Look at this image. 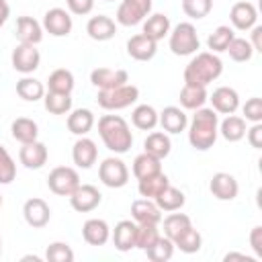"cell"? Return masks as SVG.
Instances as JSON below:
<instances>
[{
    "mask_svg": "<svg viewBox=\"0 0 262 262\" xmlns=\"http://www.w3.org/2000/svg\"><path fill=\"white\" fill-rule=\"evenodd\" d=\"M217 133H219V119L217 113L213 108H196V113L192 115L190 127H188V141L194 149L205 151L209 147H213V143L217 141Z\"/></svg>",
    "mask_w": 262,
    "mask_h": 262,
    "instance_id": "6da1fadb",
    "label": "cell"
},
{
    "mask_svg": "<svg viewBox=\"0 0 262 262\" xmlns=\"http://www.w3.org/2000/svg\"><path fill=\"white\" fill-rule=\"evenodd\" d=\"M98 133L106 149L115 154H127L133 145V135L127 121L119 115H102L98 119Z\"/></svg>",
    "mask_w": 262,
    "mask_h": 262,
    "instance_id": "7a4b0ae2",
    "label": "cell"
},
{
    "mask_svg": "<svg viewBox=\"0 0 262 262\" xmlns=\"http://www.w3.org/2000/svg\"><path fill=\"white\" fill-rule=\"evenodd\" d=\"M221 72H223V61L213 51H201L184 68V84L207 88L213 80L221 76Z\"/></svg>",
    "mask_w": 262,
    "mask_h": 262,
    "instance_id": "3957f363",
    "label": "cell"
},
{
    "mask_svg": "<svg viewBox=\"0 0 262 262\" xmlns=\"http://www.w3.org/2000/svg\"><path fill=\"white\" fill-rule=\"evenodd\" d=\"M137 98H139V88L133 86V84H123V86H117V88H111V90H98V96H96L98 104L104 111L127 108Z\"/></svg>",
    "mask_w": 262,
    "mask_h": 262,
    "instance_id": "277c9868",
    "label": "cell"
},
{
    "mask_svg": "<svg viewBox=\"0 0 262 262\" xmlns=\"http://www.w3.org/2000/svg\"><path fill=\"white\" fill-rule=\"evenodd\" d=\"M199 47L201 41L192 23H178L170 33V49L174 55H192Z\"/></svg>",
    "mask_w": 262,
    "mask_h": 262,
    "instance_id": "5b68a950",
    "label": "cell"
},
{
    "mask_svg": "<svg viewBox=\"0 0 262 262\" xmlns=\"http://www.w3.org/2000/svg\"><path fill=\"white\" fill-rule=\"evenodd\" d=\"M47 186L53 194H59V196H70L78 186H80V176L74 168L70 166H57L49 172V178H47Z\"/></svg>",
    "mask_w": 262,
    "mask_h": 262,
    "instance_id": "8992f818",
    "label": "cell"
},
{
    "mask_svg": "<svg viewBox=\"0 0 262 262\" xmlns=\"http://www.w3.org/2000/svg\"><path fill=\"white\" fill-rule=\"evenodd\" d=\"M98 178L108 188H123L129 180V170L123 160L119 158H106L98 166Z\"/></svg>",
    "mask_w": 262,
    "mask_h": 262,
    "instance_id": "52a82bcc",
    "label": "cell"
},
{
    "mask_svg": "<svg viewBox=\"0 0 262 262\" xmlns=\"http://www.w3.org/2000/svg\"><path fill=\"white\" fill-rule=\"evenodd\" d=\"M149 12H151V0H123L117 8V23L123 27H135Z\"/></svg>",
    "mask_w": 262,
    "mask_h": 262,
    "instance_id": "ba28073f",
    "label": "cell"
},
{
    "mask_svg": "<svg viewBox=\"0 0 262 262\" xmlns=\"http://www.w3.org/2000/svg\"><path fill=\"white\" fill-rule=\"evenodd\" d=\"M10 61H12V68H14L16 72H20V74H31V72H35V70L39 68V63H41V53H39V49H37L35 45L20 43V45L14 47Z\"/></svg>",
    "mask_w": 262,
    "mask_h": 262,
    "instance_id": "9c48e42d",
    "label": "cell"
},
{
    "mask_svg": "<svg viewBox=\"0 0 262 262\" xmlns=\"http://www.w3.org/2000/svg\"><path fill=\"white\" fill-rule=\"evenodd\" d=\"M102 201V194L96 186L92 184H80L72 194H70V205L78 213H88L94 211Z\"/></svg>",
    "mask_w": 262,
    "mask_h": 262,
    "instance_id": "30bf717a",
    "label": "cell"
},
{
    "mask_svg": "<svg viewBox=\"0 0 262 262\" xmlns=\"http://www.w3.org/2000/svg\"><path fill=\"white\" fill-rule=\"evenodd\" d=\"M72 16L63 8H49L43 16V29L53 37H66L72 33Z\"/></svg>",
    "mask_w": 262,
    "mask_h": 262,
    "instance_id": "8fae6325",
    "label": "cell"
},
{
    "mask_svg": "<svg viewBox=\"0 0 262 262\" xmlns=\"http://www.w3.org/2000/svg\"><path fill=\"white\" fill-rule=\"evenodd\" d=\"M23 215H25V221H27L31 227L41 229V227H45V225L49 223V219H51V209H49V205H47L43 199L33 196V199H29V201L23 205Z\"/></svg>",
    "mask_w": 262,
    "mask_h": 262,
    "instance_id": "7c38bea8",
    "label": "cell"
},
{
    "mask_svg": "<svg viewBox=\"0 0 262 262\" xmlns=\"http://www.w3.org/2000/svg\"><path fill=\"white\" fill-rule=\"evenodd\" d=\"M90 82L98 90H111L117 86H123L129 82L127 70H111V68H96L90 74Z\"/></svg>",
    "mask_w": 262,
    "mask_h": 262,
    "instance_id": "4fadbf2b",
    "label": "cell"
},
{
    "mask_svg": "<svg viewBox=\"0 0 262 262\" xmlns=\"http://www.w3.org/2000/svg\"><path fill=\"white\" fill-rule=\"evenodd\" d=\"M209 190L219 201H233L237 196V192H239V184L231 174L217 172V174H213V178L209 182Z\"/></svg>",
    "mask_w": 262,
    "mask_h": 262,
    "instance_id": "5bb4252c",
    "label": "cell"
},
{
    "mask_svg": "<svg viewBox=\"0 0 262 262\" xmlns=\"http://www.w3.org/2000/svg\"><path fill=\"white\" fill-rule=\"evenodd\" d=\"M229 20L235 29L239 31H250L252 27H256V20H258V12L254 8L252 2L248 0H242V2H235L229 10Z\"/></svg>",
    "mask_w": 262,
    "mask_h": 262,
    "instance_id": "9a60e30c",
    "label": "cell"
},
{
    "mask_svg": "<svg viewBox=\"0 0 262 262\" xmlns=\"http://www.w3.org/2000/svg\"><path fill=\"white\" fill-rule=\"evenodd\" d=\"M18 160L29 170L43 168L45 162H47V147H45V143H41L37 139L35 141H29V143H23V147L18 151Z\"/></svg>",
    "mask_w": 262,
    "mask_h": 262,
    "instance_id": "2e32d148",
    "label": "cell"
},
{
    "mask_svg": "<svg viewBox=\"0 0 262 262\" xmlns=\"http://www.w3.org/2000/svg\"><path fill=\"white\" fill-rule=\"evenodd\" d=\"M156 51H158V43L143 33L133 35L127 41V53H129V57H133L137 61H149L156 55Z\"/></svg>",
    "mask_w": 262,
    "mask_h": 262,
    "instance_id": "e0dca14e",
    "label": "cell"
},
{
    "mask_svg": "<svg viewBox=\"0 0 262 262\" xmlns=\"http://www.w3.org/2000/svg\"><path fill=\"white\" fill-rule=\"evenodd\" d=\"M209 100L213 104V111L215 113H221V115H231L239 106V96L229 86H219L217 90H213V94H211Z\"/></svg>",
    "mask_w": 262,
    "mask_h": 262,
    "instance_id": "ac0fdd59",
    "label": "cell"
},
{
    "mask_svg": "<svg viewBox=\"0 0 262 262\" xmlns=\"http://www.w3.org/2000/svg\"><path fill=\"white\" fill-rule=\"evenodd\" d=\"M96 158H98L96 143H94L92 139H88V137L82 135V137L74 143V147H72V160H74V164H76L78 168L88 170V168H92V164L96 162Z\"/></svg>",
    "mask_w": 262,
    "mask_h": 262,
    "instance_id": "d6986e66",
    "label": "cell"
},
{
    "mask_svg": "<svg viewBox=\"0 0 262 262\" xmlns=\"http://www.w3.org/2000/svg\"><path fill=\"white\" fill-rule=\"evenodd\" d=\"M131 217L135 219V223H147V225H158L162 221V213L160 207L156 203H151L149 199H137L131 205Z\"/></svg>",
    "mask_w": 262,
    "mask_h": 262,
    "instance_id": "ffe728a7",
    "label": "cell"
},
{
    "mask_svg": "<svg viewBox=\"0 0 262 262\" xmlns=\"http://www.w3.org/2000/svg\"><path fill=\"white\" fill-rule=\"evenodd\" d=\"M135 235H137V223L131 219H123L115 225L113 244L119 252H129L131 248H135Z\"/></svg>",
    "mask_w": 262,
    "mask_h": 262,
    "instance_id": "44dd1931",
    "label": "cell"
},
{
    "mask_svg": "<svg viewBox=\"0 0 262 262\" xmlns=\"http://www.w3.org/2000/svg\"><path fill=\"white\" fill-rule=\"evenodd\" d=\"M16 39L20 43L37 45L43 39V25H39L33 16H18L16 18Z\"/></svg>",
    "mask_w": 262,
    "mask_h": 262,
    "instance_id": "7402d4cb",
    "label": "cell"
},
{
    "mask_svg": "<svg viewBox=\"0 0 262 262\" xmlns=\"http://www.w3.org/2000/svg\"><path fill=\"white\" fill-rule=\"evenodd\" d=\"M82 237L90 246H104L111 237V227L104 219H88L82 225Z\"/></svg>",
    "mask_w": 262,
    "mask_h": 262,
    "instance_id": "603a6c76",
    "label": "cell"
},
{
    "mask_svg": "<svg viewBox=\"0 0 262 262\" xmlns=\"http://www.w3.org/2000/svg\"><path fill=\"white\" fill-rule=\"evenodd\" d=\"M86 33L90 39L94 41H108L115 37L117 33V25L111 16H104V14H98V16H92L86 25Z\"/></svg>",
    "mask_w": 262,
    "mask_h": 262,
    "instance_id": "cb8c5ba5",
    "label": "cell"
},
{
    "mask_svg": "<svg viewBox=\"0 0 262 262\" xmlns=\"http://www.w3.org/2000/svg\"><path fill=\"white\" fill-rule=\"evenodd\" d=\"M158 123L162 125V129L166 133H180V131L186 129L188 119H186V115L180 106H166L158 115Z\"/></svg>",
    "mask_w": 262,
    "mask_h": 262,
    "instance_id": "d4e9b609",
    "label": "cell"
},
{
    "mask_svg": "<svg viewBox=\"0 0 262 262\" xmlns=\"http://www.w3.org/2000/svg\"><path fill=\"white\" fill-rule=\"evenodd\" d=\"M94 125V115L90 108H76L68 115V129L74 135H86Z\"/></svg>",
    "mask_w": 262,
    "mask_h": 262,
    "instance_id": "484cf974",
    "label": "cell"
},
{
    "mask_svg": "<svg viewBox=\"0 0 262 262\" xmlns=\"http://www.w3.org/2000/svg\"><path fill=\"white\" fill-rule=\"evenodd\" d=\"M219 133L223 135V139H227L231 143L244 139V135H246V119L244 117H235L233 113L227 115L219 125Z\"/></svg>",
    "mask_w": 262,
    "mask_h": 262,
    "instance_id": "4316f807",
    "label": "cell"
},
{
    "mask_svg": "<svg viewBox=\"0 0 262 262\" xmlns=\"http://www.w3.org/2000/svg\"><path fill=\"white\" fill-rule=\"evenodd\" d=\"M160 162H162V160H158L156 156H151V154H147V151L139 154V156L133 160V176H135L137 180H141V178H147V176H154V174L162 172V164H160Z\"/></svg>",
    "mask_w": 262,
    "mask_h": 262,
    "instance_id": "83f0119b",
    "label": "cell"
},
{
    "mask_svg": "<svg viewBox=\"0 0 262 262\" xmlns=\"http://www.w3.org/2000/svg\"><path fill=\"white\" fill-rule=\"evenodd\" d=\"M156 205L160 207V211H178L184 203H186V196H184V192L180 190V188H176V186H166L156 199Z\"/></svg>",
    "mask_w": 262,
    "mask_h": 262,
    "instance_id": "f1b7e54d",
    "label": "cell"
},
{
    "mask_svg": "<svg viewBox=\"0 0 262 262\" xmlns=\"http://www.w3.org/2000/svg\"><path fill=\"white\" fill-rule=\"evenodd\" d=\"M10 133L16 141L20 143H29V141H35L37 135H39V127L33 119H27V117H18L12 121L10 125Z\"/></svg>",
    "mask_w": 262,
    "mask_h": 262,
    "instance_id": "f546056e",
    "label": "cell"
},
{
    "mask_svg": "<svg viewBox=\"0 0 262 262\" xmlns=\"http://www.w3.org/2000/svg\"><path fill=\"white\" fill-rule=\"evenodd\" d=\"M143 35H147L149 39H154L156 43L160 41V39H164L168 33H170V18L166 16V14H151V16H147V20L143 23V31H141Z\"/></svg>",
    "mask_w": 262,
    "mask_h": 262,
    "instance_id": "4dcf8cb0",
    "label": "cell"
},
{
    "mask_svg": "<svg viewBox=\"0 0 262 262\" xmlns=\"http://www.w3.org/2000/svg\"><path fill=\"white\" fill-rule=\"evenodd\" d=\"M207 102V88L205 86H194V84H184L180 90V104L184 108L196 111Z\"/></svg>",
    "mask_w": 262,
    "mask_h": 262,
    "instance_id": "1f68e13d",
    "label": "cell"
},
{
    "mask_svg": "<svg viewBox=\"0 0 262 262\" xmlns=\"http://www.w3.org/2000/svg\"><path fill=\"white\" fill-rule=\"evenodd\" d=\"M143 147H145L147 154L156 156L158 160H164V158L170 154L172 143H170V137H168L166 133H162V131H154V133H149V135L145 137Z\"/></svg>",
    "mask_w": 262,
    "mask_h": 262,
    "instance_id": "d6a6232c",
    "label": "cell"
},
{
    "mask_svg": "<svg viewBox=\"0 0 262 262\" xmlns=\"http://www.w3.org/2000/svg\"><path fill=\"white\" fill-rule=\"evenodd\" d=\"M168 184H170L168 176H166L164 172H158V174H154V176L141 178L139 184H137V190H139V194H141L143 199H156Z\"/></svg>",
    "mask_w": 262,
    "mask_h": 262,
    "instance_id": "836d02e7",
    "label": "cell"
},
{
    "mask_svg": "<svg viewBox=\"0 0 262 262\" xmlns=\"http://www.w3.org/2000/svg\"><path fill=\"white\" fill-rule=\"evenodd\" d=\"M16 94L23 100H27V102H35V100H39V98L45 96V86H43V82L25 76V78H20L16 82Z\"/></svg>",
    "mask_w": 262,
    "mask_h": 262,
    "instance_id": "e575fe53",
    "label": "cell"
},
{
    "mask_svg": "<svg viewBox=\"0 0 262 262\" xmlns=\"http://www.w3.org/2000/svg\"><path fill=\"white\" fill-rule=\"evenodd\" d=\"M131 123L141 131H151L158 125V113L151 104H139L131 113Z\"/></svg>",
    "mask_w": 262,
    "mask_h": 262,
    "instance_id": "d590c367",
    "label": "cell"
},
{
    "mask_svg": "<svg viewBox=\"0 0 262 262\" xmlns=\"http://www.w3.org/2000/svg\"><path fill=\"white\" fill-rule=\"evenodd\" d=\"M47 88H49V92L72 94V90H74V74L70 70H66V68H59V70L51 72Z\"/></svg>",
    "mask_w": 262,
    "mask_h": 262,
    "instance_id": "8d00e7d4",
    "label": "cell"
},
{
    "mask_svg": "<svg viewBox=\"0 0 262 262\" xmlns=\"http://www.w3.org/2000/svg\"><path fill=\"white\" fill-rule=\"evenodd\" d=\"M188 227H192V223H190V217L184 215V213H172V211H170V215L164 219V235L170 237L172 242H174L182 231H186Z\"/></svg>",
    "mask_w": 262,
    "mask_h": 262,
    "instance_id": "74e56055",
    "label": "cell"
},
{
    "mask_svg": "<svg viewBox=\"0 0 262 262\" xmlns=\"http://www.w3.org/2000/svg\"><path fill=\"white\" fill-rule=\"evenodd\" d=\"M145 254H147V258H149L151 262H166V260H170L172 254H174V242H172L170 237H166V235H160V237L145 250Z\"/></svg>",
    "mask_w": 262,
    "mask_h": 262,
    "instance_id": "f35d334b",
    "label": "cell"
},
{
    "mask_svg": "<svg viewBox=\"0 0 262 262\" xmlns=\"http://www.w3.org/2000/svg\"><path fill=\"white\" fill-rule=\"evenodd\" d=\"M233 37H235V35H233V29L221 25V27H217V29L209 35V39H207V47H209L213 53H221V51L227 49V45L231 43Z\"/></svg>",
    "mask_w": 262,
    "mask_h": 262,
    "instance_id": "ab89813d",
    "label": "cell"
},
{
    "mask_svg": "<svg viewBox=\"0 0 262 262\" xmlns=\"http://www.w3.org/2000/svg\"><path fill=\"white\" fill-rule=\"evenodd\" d=\"M43 104L51 115H66L72 111V96L61 92H47Z\"/></svg>",
    "mask_w": 262,
    "mask_h": 262,
    "instance_id": "60d3db41",
    "label": "cell"
},
{
    "mask_svg": "<svg viewBox=\"0 0 262 262\" xmlns=\"http://www.w3.org/2000/svg\"><path fill=\"white\" fill-rule=\"evenodd\" d=\"M174 246L180 248L184 254H194V252L201 250V246H203V237H201V233H199L194 227H188L186 231H182V233L174 239Z\"/></svg>",
    "mask_w": 262,
    "mask_h": 262,
    "instance_id": "b9f144b4",
    "label": "cell"
},
{
    "mask_svg": "<svg viewBox=\"0 0 262 262\" xmlns=\"http://www.w3.org/2000/svg\"><path fill=\"white\" fill-rule=\"evenodd\" d=\"M225 51H229V57H231L233 61H237V63L250 61L252 55H254V47H252L250 41L244 39V37H233Z\"/></svg>",
    "mask_w": 262,
    "mask_h": 262,
    "instance_id": "7bdbcfd3",
    "label": "cell"
},
{
    "mask_svg": "<svg viewBox=\"0 0 262 262\" xmlns=\"http://www.w3.org/2000/svg\"><path fill=\"white\" fill-rule=\"evenodd\" d=\"M160 237L158 225H147V223H137V235H135V248L147 250L156 239Z\"/></svg>",
    "mask_w": 262,
    "mask_h": 262,
    "instance_id": "ee69618b",
    "label": "cell"
},
{
    "mask_svg": "<svg viewBox=\"0 0 262 262\" xmlns=\"http://www.w3.org/2000/svg\"><path fill=\"white\" fill-rule=\"evenodd\" d=\"M45 258L49 262H72L74 260V252L66 242H53V244L47 246Z\"/></svg>",
    "mask_w": 262,
    "mask_h": 262,
    "instance_id": "f6af8a7d",
    "label": "cell"
},
{
    "mask_svg": "<svg viewBox=\"0 0 262 262\" xmlns=\"http://www.w3.org/2000/svg\"><path fill=\"white\" fill-rule=\"evenodd\" d=\"M213 8V0H182V10L190 18H205Z\"/></svg>",
    "mask_w": 262,
    "mask_h": 262,
    "instance_id": "bcb514c9",
    "label": "cell"
},
{
    "mask_svg": "<svg viewBox=\"0 0 262 262\" xmlns=\"http://www.w3.org/2000/svg\"><path fill=\"white\" fill-rule=\"evenodd\" d=\"M14 176H16V164L8 154V149L0 145V184H10Z\"/></svg>",
    "mask_w": 262,
    "mask_h": 262,
    "instance_id": "7dc6e473",
    "label": "cell"
},
{
    "mask_svg": "<svg viewBox=\"0 0 262 262\" xmlns=\"http://www.w3.org/2000/svg\"><path fill=\"white\" fill-rule=\"evenodd\" d=\"M244 115H246V121H252V123H260L262 121V98L254 96L250 100H246L244 104Z\"/></svg>",
    "mask_w": 262,
    "mask_h": 262,
    "instance_id": "c3c4849f",
    "label": "cell"
},
{
    "mask_svg": "<svg viewBox=\"0 0 262 262\" xmlns=\"http://www.w3.org/2000/svg\"><path fill=\"white\" fill-rule=\"evenodd\" d=\"M68 2V8L70 12L74 14H88L92 8H94V0H66Z\"/></svg>",
    "mask_w": 262,
    "mask_h": 262,
    "instance_id": "681fc988",
    "label": "cell"
},
{
    "mask_svg": "<svg viewBox=\"0 0 262 262\" xmlns=\"http://www.w3.org/2000/svg\"><path fill=\"white\" fill-rule=\"evenodd\" d=\"M246 133H248V143L254 149H260L262 147V125L260 123H254L250 129H246Z\"/></svg>",
    "mask_w": 262,
    "mask_h": 262,
    "instance_id": "f907efd6",
    "label": "cell"
},
{
    "mask_svg": "<svg viewBox=\"0 0 262 262\" xmlns=\"http://www.w3.org/2000/svg\"><path fill=\"white\" fill-rule=\"evenodd\" d=\"M250 246L254 250V254L258 258H262V227L256 225L252 231H250Z\"/></svg>",
    "mask_w": 262,
    "mask_h": 262,
    "instance_id": "816d5d0a",
    "label": "cell"
},
{
    "mask_svg": "<svg viewBox=\"0 0 262 262\" xmlns=\"http://www.w3.org/2000/svg\"><path fill=\"white\" fill-rule=\"evenodd\" d=\"M250 45L254 51H262V27H252V41Z\"/></svg>",
    "mask_w": 262,
    "mask_h": 262,
    "instance_id": "f5cc1de1",
    "label": "cell"
},
{
    "mask_svg": "<svg viewBox=\"0 0 262 262\" xmlns=\"http://www.w3.org/2000/svg\"><path fill=\"white\" fill-rule=\"evenodd\" d=\"M8 16H10V6L6 0H0V27L8 20Z\"/></svg>",
    "mask_w": 262,
    "mask_h": 262,
    "instance_id": "db71d44e",
    "label": "cell"
},
{
    "mask_svg": "<svg viewBox=\"0 0 262 262\" xmlns=\"http://www.w3.org/2000/svg\"><path fill=\"white\" fill-rule=\"evenodd\" d=\"M233 258H239V260H246V262H250V260H252V258H248V256H244V254H235V252L225 254V258H223V260H233Z\"/></svg>",
    "mask_w": 262,
    "mask_h": 262,
    "instance_id": "11a10c76",
    "label": "cell"
},
{
    "mask_svg": "<svg viewBox=\"0 0 262 262\" xmlns=\"http://www.w3.org/2000/svg\"><path fill=\"white\" fill-rule=\"evenodd\" d=\"M23 260H33V262H39V260H41V258H39V256H25V258H23Z\"/></svg>",
    "mask_w": 262,
    "mask_h": 262,
    "instance_id": "9f6ffc18",
    "label": "cell"
},
{
    "mask_svg": "<svg viewBox=\"0 0 262 262\" xmlns=\"http://www.w3.org/2000/svg\"><path fill=\"white\" fill-rule=\"evenodd\" d=\"M0 254H2V237H0Z\"/></svg>",
    "mask_w": 262,
    "mask_h": 262,
    "instance_id": "6f0895ef",
    "label": "cell"
},
{
    "mask_svg": "<svg viewBox=\"0 0 262 262\" xmlns=\"http://www.w3.org/2000/svg\"><path fill=\"white\" fill-rule=\"evenodd\" d=\"M0 207H2V194H0Z\"/></svg>",
    "mask_w": 262,
    "mask_h": 262,
    "instance_id": "680465c9",
    "label": "cell"
},
{
    "mask_svg": "<svg viewBox=\"0 0 262 262\" xmlns=\"http://www.w3.org/2000/svg\"><path fill=\"white\" fill-rule=\"evenodd\" d=\"M104 2H111V0H104Z\"/></svg>",
    "mask_w": 262,
    "mask_h": 262,
    "instance_id": "91938a15",
    "label": "cell"
}]
</instances>
